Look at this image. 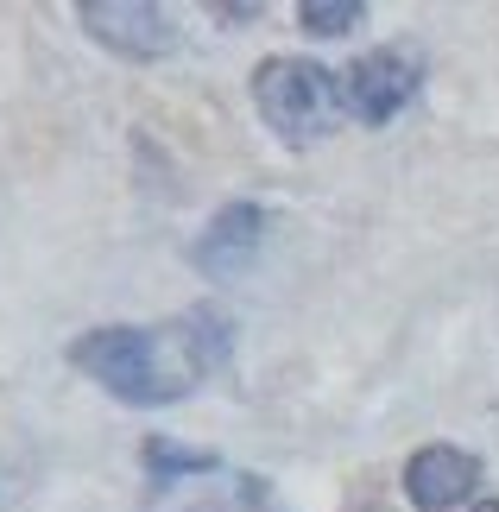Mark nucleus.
Here are the masks:
<instances>
[{
    "instance_id": "nucleus-4",
    "label": "nucleus",
    "mask_w": 499,
    "mask_h": 512,
    "mask_svg": "<svg viewBox=\"0 0 499 512\" xmlns=\"http://www.w3.org/2000/svg\"><path fill=\"white\" fill-rule=\"evenodd\" d=\"M76 19L95 45L127 64H158L177 51V19L158 0H89V7H76Z\"/></svg>"
},
{
    "instance_id": "nucleus-9",
    "label": "nucleus",
    "mask_w": 499,
    "mask_h": 512,
    "mask_svg": "<svg viewBox=\"0 0 499 512\" xmlns=\"http://www.w3.org/2000/svg\"><path fill=\"white\" fill-rule=\"evenodd\" d=\"M367 19V0H304L297 7V26H304L310 38H342Z\"/></svg>"
},
{
    "instance_id": "nucleus-5",
    "label": "nucleus",
    "mask_w": 499,
    "mask_h": 512,
    "mask_svg": "<svg viewBox=\"0 0 499 512\" xmlns=\"http://www.w3.org/2000/svg\"><path fill=\"white\" fill-rule=\"evenodd\" d=\"M259 247H266V209L259 203H222L209 215V228L196 234L190 260H196L203 279L228 285V279H241V272L259 260Z\"/></svg>"
},
{
    "instance_id": "nucleus-3",
    "label": "nucleus",
    "mask_w": 499,
    "mask_h": 512,
    "mask_svg": "<svg viewBox=\"0 0 499 512\" xmlns=\"http://www.w3.org/2000/svg\"><path fill=\"white\" fill-rule=\"evenodd\" d=\"M335 76H342V114L348 121L386 127V121H398V114L411 108L417 83H424V57L411 45H373Z\"/></svg>"
},
{
    "instance_id": "nucleus-7",
    "label": "nucleus",
    "mask_w": 499,
    "mask_h": 512,
    "mask_svg": "<svg viewBox=\"0 0 499 512\" xmlns=\"http://www.w3.org/2000/svg\"><path fill=\"white\" fill-rule=\"evenodd\" d=\"M139 462H146V494H171L177 481H196V475H222V456H209V449H184L171 437H146V449H139Z\"/></svg>"
},
{
    "instance_id": "nucleus-6",
    "label": "nucleus",
    "mask_w": 499,
    "mask_h": 512,
    "mask_svg": "<svg viewBox=\"0 0 499 512\" xmlns=\"http://www.w3.org/2000/svg\"><path fill=\"white\" fill-rule=\"evenodd\" d=\"M474 494H481V462L468 449L424 443L405 462V500L417 512H455V506H474Z\"/></svg>"
},
{
    "instance_id": "nucleus-8",
    "label": "nucleus",
    "mask_w": 499,
    "mask_h": 512,
    "mask_svg": "<svg viewBox=\"0 0 499 512\" xmlns=\"http://www.w3.org/2000/svg\"><path fill=\"white\" fill-rule=\"evenodd\" d=\"M190 512H285L272 494V481L266 475H234L222 494H209V500H196Z\"/></svg>"
},
{
    "instance_id": "nucleus-10",
    "label": "nucleus",
    "mask_w": 499,
    "mask_h": 512,
    "mask_svg": "<svg viewBox=\"0 0 499 512\" xmlns=\"http://www.w3.org/2000/svg\"><path fill=\"white\" fill-rule=\"evenodd\" d=\"M468 512H499V500H474V506H468Z\"/></svg>"
},
{
    "instance_id": "nucleus-1",
    "label": "nucleus",
    "mask_w": 499,
    "mask_h": 512,
    "mask_svg": "<svg viewBox=\"0 0 499 512\" xmlns=\"http://www.w3.org/2000/svg\"><path fill=\"white\" fill-rule=\"evenodd\" d=\"M234 361V317L190 304L165 323H102L70 342V367L121 405H177Z\"/></svg>"
},
{
    "instance_id": "nucleus-2",
    "label": "nucleus",
    "mask_w": 499,
    "mask_h": 512,
    "mask_svg": "<svg viewBox=\"0 0 499 512\" xmlns=\"http://www.w3.org/2000/svg\"><path fill=\"white\" fill-rule=\"evenodd\" d=\"M253 108L285 146H316L348 121L342 76L323 70L316 57H297V51H272L253 64Z\"/></svg>"
}]
</instances>
